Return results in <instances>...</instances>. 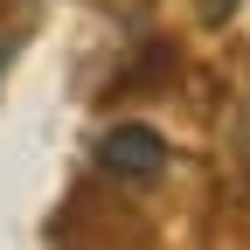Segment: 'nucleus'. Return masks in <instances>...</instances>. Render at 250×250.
<instances>
[{
	"instance_id": "obj_1",
	"label": "nucleus",
	"mask_w": 250,
	"mask_h": 250,
	"mask_svg": "<svg viewBox=\"0 0 250 250\" xmlns=\"http://www.w3.org/2000/svg\"><path fill=\"white\" fill-rule=\"evenodd\" d=\"M98 174H111V181H160L167 174V139L153 125H111L98 139Z\"/></svg>"
},
{
	"instance_id": "obj_2",
	"label": "nucleus",
	"mask_w": 250,
	"mask_h": 250,
	"mask_svg": "<svg viewBox=\"0 0 250 250\" xmlns=\"http://www.w3.org/2000/svg\"><path fill=\"white\" fill-rule=\"evenodd\" d=\"M229 7H236V0H202V14H208V21H223Z\"/></svg>"
},
{
	"instance_id": "obj_3",
	"label": "nucleus",
	"mask_w": 250,
	"mask_h": 250,
	"mask_svg": "<svg viewBox=\"0 0 250 250\" xmlns=\"http://www.w3.org/2000/svg\"><path fill=\"white\" fill-rule=\"evenodd\" d=\"M14 49H21L14 35H0V77H7V62H14Z\"/></svg>"
}]
</instances>
